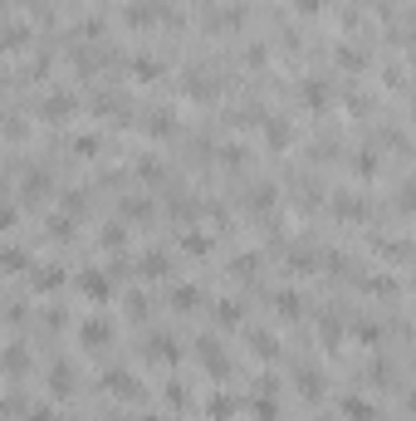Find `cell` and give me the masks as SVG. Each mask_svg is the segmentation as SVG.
<instances>
[{
  "label": "cell",
  "mask_w": 416,
  "mask_h": 421,
  "mask_svg": "<svg viewBox=\"0 0 416 421\" xmlns=\"http://www.w3.org/2000/svg\"><path fill=\"white\" fill-rule=\"evenodd\" d=\"M103 240H108V245L118 250V245H123V226H108V231H103Z\"/></svg>",
  "instance_id": "32"
},
{
  "label": "cell",
  "mask_w": 416,
  "mask_h": 421,
  "mask_svg": "<svg viewBox=\"0 0 416 421\" xmlns=\"http://www.w3.org/2000/svg\"><path fill=\"white\" fill-rule=\"evenodd\" d=\"M123 210H128V221H147V210H152V201H128Z\"/></svg>",
  "instance_id": "19"
},
{
  "label": "cell",
  "mask_w": 416,
  "mask_h": 421,
  "mask_svg": "<svg viewBox=\"0 0 416 421\" xmlns=\"http://www.w3.org/2000/svg\"><path fill=\"white\" fill-rule=\"evenodd\" d=\"M0 10H6V0H0Z\"/></svg>",
  "instance_id": "34"
},
{
  "label": "cell",
  "mask_w": 416,
  "mask_h": 421,
  "mask_svg": "<svg viewBox=\"0 0 416 421\" xmlns=\"http://www.w3.org/2000/svg\"><path fill=\"white\" fill-rule=\"evenodd\" d=\"M39 113H44L49 123H59V118H69V113H74V98H69V93H49Z\"/></svg>",
  "instance_id": "3"
},
{
  "label": "cell",
  "mask_w": 416,
  "mask_h": 421,
  "mask_svg": "<svg viewBox=\"0 0 416 421\" xmlns=\"http://www.w3.org/2000/svg\"><path fill=\"white\" fill-rule=\"evenodd\" d=\"M270 147H289V123L284 118H270Z\"/></svg>",
  "instance_id": "11"
},
{
  "label": "cell",
  "mask_w": 416,
  "mask_h": 421,
  "mask_svg": "<svg viewBox=\"0 0 416 421\" xmlns=\"http://www.w3.org/2000/svg\"><path fill=\"white\" fill-rule=\"evenodd\" d=\"M49 387H55V392H69V387H74V373H69L64 362L55 367V373H49Z\"/></svg>",
  "instance_id": "12"
},
{
  "label": "cell",
  "mask_w": 416,
  "mask_h": 421,
  "mask_svg": "<svg viewBox=\"0 0 416 421\" xmlns=\"http://www.w3.org/2000/svg\"><path fill=\"white\" fill-rule=\"evenodd\" d=\"M186 250L191 255H206V235H186Z\"/></svg>",
  "instance_id": "33"
},
{
  "label": "cell",
  "mask_w": 416,
  "mask_h": 421,
  "mask_svg": "<svg viewBox=\"0 0 416 421\" xmlns=\"http://www.w3.org/2000/svg\"><path fill=\"white\" fill-rule=\"evenodd\" d=\"M0 265H6V270H25V265H30V255H20V250L10 245L6 255H0Z\"/></svg>",
  "instance_id": "18"
},
{
  "label": "cell",
  "mask_w": 416,
  "mask_h": 421,
  "mask_svg": "<svg viewBox=\"0 0 416 421\" xmlns=\"http://www.w3.org/2000/svg\"><path fill=\"white\" fill-rule=\"evenodd\" d=\"M299 387H304L308 397H319V387H324V382H319V373H299Z\"/></svg>",
  "instance_id": "22"
},
{
  "label": "cell",
  "mask_w": 416,
  "mask_h": 421,
  "mask_svg": "<svg viewBox=\"0 0 416 421\" xmlns=\"http://www.w3.org/2000/svg\"><path fill=\"white\" fill-rule=\"evenodd\" d=\"M137 172H142V177H162V162H157V157H142Z\"/></svg>",
  "instance_id": "25"
},
{
  "label": "cell",
  "mask_w": 416,
  "mask_h": 421,
  "mask_svg": "<svg viewBox=\"0 0 416 421\" xmlns=\"http://www.w3.org/2000/svg\"><path fill=\"white\" fill-rule=\"evenodd\" d=\"M357 338H362V343H377V338H382V329L368 319V324H357Z\"/></svg>",
  "instance_id": "23"
},
{
  "label": "cell",
  "mask_w": 416,
  "mask_h": 421,
  "mask_svg": "<svg viewBox=\"0 0 416 421\" xmlns=\"http://www.w3.org/2000/svg\"><path fill=\"white\" fill-rule=\"evenodd\" d=\"M338 64L353 69V74H357V69H368V59H362V49H357V44H338Z\"/></svg>",
  "instance_id": "9"
},
{
  "label": "cell",
  "mask_w": 416,
  "mask_h": 421,
  "mask_svg": "<svg viewBox=\"0 0 416 421\" xmlns=\"http://www.w3.org/2000/svg\"><path fill=\"white\" fill-rule=\"evenodd\" d=\"M172 304H177V309H191V304H196V289H191V284H181V289L172 294Z\"/></svg>",
  "instance_id": "20"
},
{
  "label": "cell",
  "mask_w": 416,
  "mask_h": 421,
  "mask_svg": "<svg viewBox=\"0 0 416 421\" xmlns=\"http://www.w3.org/2000/svg\"><path fill=\"white\" fill-rule=\"evenodd\" d=\"M147 128H152V137H172V133H177V118H172L167 108H157V113L147 118Z\"/></svg>",
  "instance_id": "8"
},
{
  "label": "cell",
  "mask_w": 416,
  "mask_h": 421,
  "mask_svg": "<svg viewBox=\"0 0 416 421\" xmlns=\"http://www.w3.org/2000/svg\"><path fill=\"white\" fill-rule=\"evenodd\" d=\"M373 167H377V157L362 152V157H357V177H373Z\"/></svg>",
  "instance_id": "29"
},
{
  "label": "cell",
  "mask_w": 416,
  "mask_h": 421,
  "mask_svg": "<svg viewBox=\"0 0 416 421\" xmlns=\"http://www.w3.org/2000/svg\"><path fill=\"white\" fill-rule=\"evenodd\" d=\"M275 309L284 313V319H294V313H299L304 304H299V294H279V299H275Z\"/></svg>",
  "instance_id": "17"
},
{
  "label": "cell",
  "mask_w": 416,
  "mask_h": 421,
  "mask_svg": "<svg viewBox=\"0 0 416 421\" xmlns=\"http://www.w3.org/2000/svg\"><path fill=\"white\" fill-rule=\"evenodd\" d=\"M167 265H172L167 255H147V260H142V275H167Z\"/></svg>",
  "instance_id": "16"
},
{
  "label": "cell",
  "mask_w": 416,
  "mask_h": 421,
  "mask_svg": "<svg viewBox=\"0 0 416 421\" xmlns=\"http://www.w3.org/2000/svg\"><path fill=\"white\" fill-rule=\"evenodd\" d=\"M79 289H83V299H108V294H113L108 275H98V270H83V275H79Z\"/></svg>",
  "instance_id": "1"
},
{
  "label": "cell",
  "mask_w": 416,
  "mask_h": 421,
  "mask_svg": "<svg viewBox=\"0 0 416 421\" xmlns=\"http://www.w3.org/2000/svg\"><path fill=\"white\" fill-rule=\"evenodd\" d=\"M132 74H137V79H157L162 64H157V59H132Z\"/></svg>",
  "instance_id": "14"
},
{
  "label": "cell",
  "mask_w": 416,
  "mask_h": 421,
  "mask_svg": "<svg viewBox=\"0 0 416 421\" xmlns=\"http://www.w3.org/2000/svg\"><path fill=\"white\" fill-rule=\"evenodd\" d=\"M304 103H308L314 113H324V108H328V88H324L319 79H304Z\"/></svg>",
  "instance_id": "5"
},
{
  "label": "cell",
  "mask_w": 416,
  "mask_h": 421,
  "mask_svg": "<svg viewBox=\"0 0 416 421\" xmlns=\"http://www.w3.org/2000/svg\"><path fill=\"white\" fill-rule=\"evenodd\" d=\"M25 362H30V358H25L20 348H10V353H6V373H20V367H25Z\"/></svg>",
  "instance_id": "24"
},
{
  "label": "cell",
  "mask_w": 416,
  "mask_h": 421,
  "mask_svg": "<svg viewBox=\"0 0 416 421\" xmlns=\"http://www.w3.org/2000/svg\"><path fill=\"white\" fill-rule=\"evenodd\" d=\"M216 313H221V319H226V324H235V319H240V304H235V299H226V304H221Z\"/></svg>",
  "instance_id": "28"
},
{
  "label": "cell",
  "mask_w": 416,
  "mask_h": 421,
  "mask_svg": "<svg viewBox=\"0 0 416 421\" xmlns=\"http://www.w3.org/2000/svg\"><path fill=\"white\" fill-rule=\"evenodd\" d=\"M44 74H49V55H39V59L30 64V79H44Z\"/></svg>",
  "instance_id": "30"
},
{
  "label": "cell",
  "mask_w": 416,
  "mask_h": 421,
  "mask_svg": "<svg viewBox=\"0 0 416 421\" xmlns=\"http://www.w3.org/2000/svg\"><path fill=\"white\" fill-rule=\"evenodd\" d=\"M250 206H255V210H270V206H275V186H255V191H250Z\"/></svg>",
  "instance_id": "13"
},
{
  "label": "cell",
  "mask_w": 416,
  "mask_h": 421,
  "mask_svg": "<svg viewBox=\"0 0 416 421\" xmlns=\"http://www.w3.org/2000/svg\"><path fill=\"white\" fill-rule=\"evenodd\" d=\"M108 387H113V392H137V387H132V378H128V373H108Z\"/></svg>",
  "instance_id": "21"
},
{
  "label": "cell",
  "mask_w": 416,
  "mask_h": 421,
  "mask_svg": "<svg viewBox=\"0 0 416 421\" xmlns=\"http://www.w3.org/2000/svg\"><path fill=\"white\" fill-rule=\"evenodd\" d=\"M333 210H338L343 221H362V210H368V206H362L357 196H333Z\"/></svg>",
  "instance_id": "7"
},
{
  "label": "cell",
  "mask_w": 416,
  "mask_h": 421,
  "mask_svg": "<svg viewBox=\"0 0 416 421\" xmlns=\"http://www.w3.org/2000/svg\"><path fill=\"white\" fill-rule=\"evenodd\" d=\"M108 338H113V333H108V324H103V319H88V324H83V333H79V343H83V348H98V343H108Z\"/></svg>",
  "instance_id": "4"
},
{
  "label": "cell",
  "mask_w": 416,
  "mask_h": 421,
  "mask_svg": "<svg viewBox=\"0 0 416 421\" xmlns=\"http://www.w3.org/2000/svg\"><path fill=\"white\" fill-rule=\"evenodd\" d=\"M25 44H30V25L10 20L6 30H0V49H6V55H15V49H25Z\"/></svg>",
  "instance_id": "2"
},
{
  "label": "cell",
  "mask_w": 416,
  "mask_h": 421,
  "mask_svg": "<svg viewBox=\"0 0 416 421\" xmlns=\"http://www.w3.org/2000/svg\"><path fill=\"white\" fill-rule=\"evenodd\" d=\"M74 152H79V157H93V152H98V137H74Z\"/></svg>",
  "instance_id": "26"
},
{
  "label": "cell",
  "mask_w": 416,
  "mask_h": 421,
  "mask_svg": "<svg viewBox=\"0 0 416 421\" xmlns=\"http://www.w3.org/2000/svg\"><path fill=\"white\" fill-rule=\"evenodd\" d=\"M211 416L226 421V416H230V397H211Z\"/></svg>",
  "instance_id": "27"
},
{
  "label": "cell",
  "mask_w": 416,
  "mask_h": 421,
  "mask_svg": "<svg viewBox=\"0 0 416 421\" xmlns=\"http://www.w3.org/2000/svg\"><path fill=\"white\" fill-rule=\"evenodd\" d=\"M250 343H255V353H265V358H275V353H279V343H275L270 333H250Z\"/></svg>",
  "instance_id": "15"
},
{
  "label": "cell",
  "mask_w": 416,
  "mask_h": 421,
  "mask_svg": "<svg viewBox=\"0 0 416 421\" xmlns=\"http://www.w3.org/2000/svg\"><path fill=\"white\" fill-rule=\"evenodd\" d=\"M152 10H157L152 0H132V6H128V25H132V30H147V25H152Z\"/></svg>",
  "instance_id": "6"
},
{
  "label": "cell",
  "mask_w": 416,
  "mask_h": 421,
  "mask_svg": "<svg viewBox=\"0 0 416 421\" xmlns=\"http://www.w3.org/2000/svg\"><path fill=\"white\" fill-rule=\"evenodd\" d=\"M343 411H348V421H377V411L362 402V397H348V402H343Z\"/></svg>",
  "instance_id": "10"
},
{
  "label": "cell",
  "mask_w": 416,
  "mask_h": 421,
  "mask_svg": "<svg viewBox=\"0 0 416 421\" xmlns=\"http://www.w3.org/2000/svg\"><path fill=\"white\" fill-rule=\"evenodd\" d=\"M235 275H255V255H240L235 260Z\"/></svg>",
  "instance_id": "31"
}]
</instances>
